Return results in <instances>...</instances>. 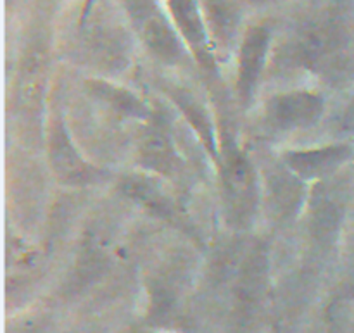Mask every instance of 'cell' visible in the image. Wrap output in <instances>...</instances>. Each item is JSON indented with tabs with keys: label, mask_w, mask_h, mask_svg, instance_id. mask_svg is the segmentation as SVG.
I'll return each mask as SVG.
<instances>
[{
	"label": "cell",
	"mask_w": 354,
	"mask_h": 333,
	"mask_svg": "<svg viewBox=\"0 0 354 333\" xmlns=\"http://www.w3.org/2000/svg\"><path fill=\"white\" fill-rule=\"evenodd\" d=\"M88 88L92 95L102 100L104 104L113 107L120 114L128 117H135V120H147L151 117V111H149L147 104L137 95L124 90L121 86L113 85V83L102 82V79H92L88 82Z\"/></svg>",
	"instance_id": "12"
},
{
	"label": "cell",
	"mask_w": 354,
	"mask_h": 333,
	"mask_svg": "<svg viewBox=\"0 0 354 333\" xmlns=\"http://www.w3.org/2000/svg\"><path fill=\"white\" fill-rule=\"evenodd\" d=\"M221 193L228 223L249 227L259 204L258 176L248 155L228 137L221 144Z\"/></svg>",
	"instance_id": "1"
},
{
	"label": "cell",
	"mask_w": 354,
	"mask_h": 333,
	"mask_svg": "<svg viewBox=\"0 0 354 333\" xmlns=\"http://www.w3.org/2000/svg\"><path fill=\"white\" fill-rule=\"evenodd\" d=\"M123 3L145 47L166 64L178 62L183 45L156 0H123Z\"/></svg>",
	"instance_id": "2"
},
{
	"label": "cell",
	"mask_w": 354,
	"mask_h": 333,
	"mask_svg": "<svg viewBox=\"0 0 354 333\" xmlns=\"http://www.w3.org/2000/svg\"><path fill=\"white\" fill-rule=\"evenodd\" d=\"M353 155L351 145H327L310 151H289L283 154V164L303 182L317 180L335 171Z\"/></svg>",
	"instance_id": "8"
},
{
	"label": "cell",
	"mask_w": 354,
	"mask_h": 333,
	"mask_svg": "<svg viewBox=\"0 0 354 333\" xmlns=\"http://www.w3.org/2000/svg\"><path fill=\"white\" fill-rule=\"evenodd\" d=\"M249 2H252V3H261V2H266V0H249Z\"/></svg>",
	"instance_id": "15"
},
{
	"label": "cell",
	"mask_w": 354,
	"mask_h": 333,
	"mask_svg": "<svg viewBox=\"0 0 354 333\" xmlns=\"http://www.w3.org/2000/svg\"><path fill=\"white\" fill-rule=\"evenodd\" d=\"M270 206L279 218H290L297 213L304 199L303 180L286 169H273L268 175Z\"/></svg>",
	"instance_id": "11"
},
{
	"label": "cell",
	"mask_w": 354,
	"mask_h": 333,
	"mask_svg": "<svg viewBox=\"0 0 354 333\" xmlns=\"http://www.w3.org/2000/svg\"><path fill=\"white\" fill-rule=\"evenodd\" d=\"M120 190L124 197L140 204L149 213L168 220L169 223H180L175 200L169 197L158 178L149 175H128L121 180Z\"/></svg>",
	"instance_id": "9"
},
{
	"label": "cell",
	"mask_w": 354,
	"mask_h": 333,
	"mask_svg": "<svg viewBox=\"0 0 354 333\" xmlns=\"http://www.w3.org/2000/svg\"><path fill=\"white\" fill-rule=\"evenodd\" d=\"M207 33H211L214 44L228 48L237 35L239 10L230 0H206Z\"/></svg>",
	"instance_id": "13"
},
{
	"label": "cell",
	"mask_w": 354,
	"mask_h": 333,
	"mask_svg": "<svg viewBox=\"0 0 354 333\" xmlns=\"http://www.w3.org/2000/svg\"><path fill=\"white\" fill-rule=\"evenodd\" d=\"M48 159H50V166L55 176L66 185H88V183L99 182L102 178L100 169L93 168L80 155L61 117L50 123Z\"/></svg>",
	"instance_id": "4"
},
{
	"label": "cell",
	"mask_w": 354,
	"mask_h": 333,
	"mask_svg": "<svg viewBox=\"0 0 354 333\" xmlns=\"http://www.w3.org/2000/svg\"><path fill=\"white\" fill-rule=\"evenodd\" d=\"M138 164L159 176L175 178L182 173L183 161L176 152L169 131L161 123H151L138 138Z\"/></svg>",
	"instance_id": "5"
},
{
	"label": "cell",
	"mask_w": 354,
	"mask_h": 333,
	"mask_svg": "<svg viewBox=\"0 0 354 333\" xmlns=\"http://www.w3.org/2000/svg\"><path fill=\"white\" fill-rule=\"evenodd\" d=\"M324 97L299 90V92H287L272 97L266 102L265 120L273 130H301L317 124L324 116Z\"/></svg>",
	"instance_id": "3"
},
{
	"label": "cell",
	"mask_w": 354,
	"mask_h": 333,
	"mask_svg": "<svg viewBox=\"0 0 354 333\" xmlns=\"http://www.w3.org/2000/svg\"><path fill=\"white\" fill-rule=\"evenodd\" d=\"M166 90H168V95L171 97L173 102H175L176 106H178V109L183 113L185 120L190 123V126L196 130L201 144H203L204 147H206V151L213 155V159H220L216 131H214L206 107L197 100V97H194L189 90L182 88V86H168Z\"/></svg>",
	"instance_id": "10"
},
{
	"label": "cell",
	"mask_w": 354,
	"mask_h": 333,
	"mask_svg": "<svg viewBox=\"0 0 354 333\" xmlns=\"http://www.w3.org/2000/svg\"><path fill=\"white\" fill-rule=\"evenodd\" d=\"M168 7L180 35L189 45L192 54L196 55L199 64L204 69H213L214 59L209 44V33H207V26L203 19L197 0H168Z\"/></svg>",
	"instance_id": "7"
},
{
	"label": "cell",
	"mask_w": 354,
	"mask_h": 333,
	"mask_svg": "<svg viewBox=\"0 0 354 333\" xmlns=\"http://www.w3.org/2000/svg\"><path fill=\"white\" fill-rule=\"evenodd\" d=\"M270 40H272L270 28L259 24V26L251 28L242 41L241 54H239L237 90L244 106H248L252 100L256 86L261 78L266 55H268Z\"/></svg>",
	"instance_id": "6"
},
{
	"label": "cell",
	"mask_w": 354,
	"mask_h": 333,
	"mask_svg": "<svg viewBox=\"0 0 354 333\" xmlns=\"http://www.w3.org/2000/svg\"><path fill=\"white\" fill-rule=\"evenodd\" d=\"M92 3H93V0H86V2H85V7H83L82 19H85V17H86V14L90 12V9H92Z\"/></svg>",
	"instance_id": "14"
}]
</instances>
